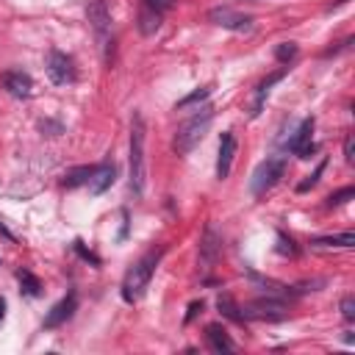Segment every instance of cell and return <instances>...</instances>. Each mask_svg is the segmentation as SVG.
<instances>
[{"instance_id": "cell-1", "label": "cell", "mask_w": 355, "mask_h": 355, "mask_svg": "<svg viewBox=\"0 0 355 355\" xmlns=\"http://www.w3.org/2000/svg\"><path fill=\"white\" fill-rule=\"evenodd\" d=\"M161 255H164V247H155V250L144 252V255L125 272V280H122V300H125V302L141 300V294L147 291L150 277H153V272H155Z\"/></svg>"}, {"instance_id": "cell-2", "label": "cell", "mask_w": 355, "mask_h": 355, "mask_svg": "<svg viewBox=\"0 0 355 355\" xmlns=\"http://www.w3.org/2000/svg\"><path fill=\"white\" fill-rule=\"evenodd\" d=\"M211 122H214V108H211V105H200V108H197V114H194V116H189V119L178 128L175 141H172L175 153H178V155L191 153V150L200 144V139L208 133Z\"/></svg>"}, {"instance_id": "cell-3", "label": "cell", "mask_w": 355, "mask_h": 355, "mask_svg": "<svg viewBox=\"0 0 355 355\" xmlns=\"http://www.w3.org/2000/svg\"><path fill=\"white\" fill-rule=\"evenodd\" d=\"M130 191L136 197L144 194V119L133 114L130 122Z\"/></svg>"}, {"instance_id": "cell-4", "label": "cell", "mask_w": 355, "mask_h": 355, "mask_svg": "<svg viewBox=\"0 0 355 355\" xmlns=\"http://www.w3.org/2000/svg\"><path fill=\"white\" fill-rule=\"evenodd\" d=\"M283 172H286V158H283V155H266V158L255 166V172H252V178H250V191H252V194L269 191V189L283 178Z\"/></svg>"}, {"instance_id": "cell-5", "label": "cell", "mask_w": 355, "mask_h": 355, "mask_svg": "<svg viewBox=\"0 0 355 355\" xmlns=\"http://www.w3.org/2000/svg\"><path fill=\"white\" fill-rule=\"evenodd\" d=\"M241 316L244 322L247 319H255V322H280L288 316V308L277 300V297H258L252 302H247L241 308Z\"/></svg>"}, {"instance_id": "cell-6", "label": "cell", "mask_w": 355, "mask_h": 355, "mask_svg": "<svg viewBox=\"0 0 355 355\" xmlns=\"http://www.w3.org/2000/svg\"><path fill=\"white\" fill-rule=\"evenodd\" d=\"M44 69H47V78H50L55 86H67V83L75 80V61H72L67 53H61V50H50V53H47Z\"/></svg>"}, {"instance_id": "cell-7", "label": "cell", "mask_w": 355, "mask_h": 355, "mask_svg": "<svg viewBox=\"0 0 355 355\" xmlns=\"http://www.w3.org/2000/svg\"><path fill=\"white\" fill-rule=\"evenodd\" d=\"M208 19L214 22V25H219V28H227V31H252V17H247V14H239V11H233V8H227V6H216V8H211L208 11Z\"/></svg>"}, {"instance_id": "cell-8", "label": "cell", "mask_w": 355, "mask_h": 355, "mask_svg": "<svg viewBox=\"0 0 355 355\" xmlns=\"http://www.w3.org/2000/svg\"><path fill=\"white\" fill-rule=\"evenodd\" d=\"M86 17H89V25L94 28L97 39L103 44H108V33H111V11L105 6V0H89L86 3Z\"/></svg>"}, {"instance_id": "cell-9", "label": "cell", "mask_w": 355, "mask_h": 355, "mask_svg": "<svg viewBox=\"0 0 355 355\" xmlns=\"http://www.w3.org/2000/svg\"><path fill=\"white\" fill-rule=\"evenodd\" d=\"M219 252H222V236H219V230L214 225H205L202 239H200V255H197L200 258V266L208 272L216 263Z\"/></svg>"}, {"instance_id": "cell-10", "label": "cell", "mask_w": 355, "mask_h": 355, "mask_svg": "<svg viewBox=\"0 0 355 355\" xmlns=\"http://www.w3.org/2000/svg\"><path fill=\"white\" fill-rule=\"evenodd\" d=\"M75 311H78V294H75V291H69L67 297H61V300L47 311V316H44L42 327H44V330L61 327L67 319H72V313H75Z\"/></svg>"}, {"instance_id": "cell-11", "label": "cell", "mask_w": 355, "mask_h": 355, "mask_svg": "<svg viewBox=\"0 0 355 355\" xmlns=\"http://www.w3.org/2000/svg\"><path fill=\"white\" fill-rule=\"evenodd\" d=\"M0 80H3V89H6L11 97L25 100V97L33 94V78H31L28 72H22V69H8V72L0 75Z\"/></svg>"}, {"instance_id": "cell-12", "label": "cell", "mask_w": 355, "mask_h": 355, "mask_svg": "<svg viewBox=\"0 0 355 355\" xmlns=\"http://www.w3.org/2000/svg\"><path fill=\"white\" fill-rule=\"evenodd\" d=\"M233 155H236V136L230 130H225L222 139H219V155H216V178L219 180H225L230 175Z\"/></svg>"}, {"instance_id": "cell-13", "label": "cell", "mask_w": 355, "mask_h": 355, "mask_svg": "<svg viewBox=\"0 0 355 355\" xmlns=\"http://www.w3.org/2000/svg\"><path fill=\"white\" fill-rule=\"evenodd\" d=\"M311 247L313 250H352L355 247V233H349V230H344V233H336V236H316L313 241H311Z\"/></svg>"}, {"instance_id": "cell-14", "label": "cell", "mask_w": 355, "mask_h": 355, "mask_svg": "<svg viewBox=\"0 0 355 355\" xmlns=\"http://www.w3.org/2000/svg\"><path fill=\"white\" fill-rule=\"evenodd\" d=\"M311 133H313V116H305V119L300 122V128L294 130V136L286 141V147H288L294 155H300L305 147H311Z\"/></svg>"}, {"instance_id": "cell-15", "label": "cell", "mask_w": 355, "mask_h": 355, "mask_svg": "<svg viewBox=\"0 0 355 355\" xmlns=\"http://www.w3.org/2000/svg\"><path fill=\"white\" fill-rule=\"evenodd\" d=\"M114 178H116V166L114 164H100L97 169H94V175L89 178V191L97 197V194H103L111 183H114Z\"/></svg>"}, {"instance_id": "cell-16", "label": "cell", "mask_w": 355, "mask_h": 355, "mask_svg": "<svg viewBox=\"0 0 355 355\" xmlns=\"http://www.w3.org/2000/svg\"><path fill=\"white\" fill-rule=\"evenodd\" d=\"M205 338H208V347H211L214 352H233V349H236L233 338L227 336V330H225L222 324H208V327H205Z\"/></svg>"}, {"instance_id": "cell-17", "label": "cell", "mask_w": 355, "mask_h": 355, "mask_svg": "<svg viewBox=\"0 0 355 355\" xmlns=\"http://www.w3.org/2000/svg\"><path fill=\"white\" fill-rule=\"evenodd\" d=\"M286 69L288 67H283V69H277V72H272L266 80H261L258 83V89H255V100H252V108H250V116L255 119L258 114H261V108H263V100H266V94H269V89L277 83V80H283V75H286Z\"/></svg>"}, {"instance_id": "cell-18", "label": "cell", "mask_w": 355, "mask_h": 355, "mask_svg": "<svg viewBox=\"0 0 355 355\" xmlns=\"http://www.w3.org/2000/svg\"><path fill=\"white\" fill-rule=\"evenodd\" d=\"M161 19H164V14H158V11L147 8V6H139L136 22H139V33H141V36H153V33L161 28Z\"/></svg>"}, {"instance_id": "cell-19", "label": "cell", "mask_w": 355, "mask_h": 355, "mask_svg": "<svg viewBox=\"0 0 355 355\" xmlns=\"http://www.w3.org/2000/svg\"><path fill=\"white\" fill-rule=\"evenodd\" d=\"M94 169H97V166H92V164H83V166H72V169H67V172H64L61 183H64L67 189H78V186L89 183V178L94 175Z\"/></svg>"}, {"instance_id": "cell-20", "label": "cell", "mask_w": 355, "mask_h": 355, "mask_svg": "<svg viewBox=\"0 0 355 355\" xmlns=\"http://www.w3.org/2000/svg\"><path fill=\"white\" fill-rule=\"evenodd\" d=\"M216 308H219V313H222L225 319H230V322H236V324H244L241 308L236 305V300H233L230 294H219V297H216Z\"/></svg>"}, {"instance_id": "cell-21", "label": "cell", "mask_w": 355, "mask_h": 355, "mask_svg": "<svg viewBox=\"0 0 355 355\" xmlns=\"http://www.w3.org/2000/svg\"><path fill=\"white\" fill-rule=\"evenodd\" d=\"M17 280H19V291L25 294V297H39L42 294V283H39V277L36 275H31L28 269H17Z\"/></svg>"}, {"instance_id": "cell-22", "label": "cell", "mask_w": 355, "mask_h": 355, "mask_svg": "<svg viewBox=\"0 0 355 355\" xmlns=\"http://www.w3.org/2000/svg\"><path fill=\"white\" fill-rule=\"evenodd\" d=\"M208 94H211V86H200V89H194L191 94H186L183 100H178V103H175V111H183V108H189V105H197V103H202Z\"/></svg>"}, {"instance_id": "cell-23", "label": "cell", "mask_w": 355, "mask_h": 355, "mask_svg": "<svg viewBox=\"0 0 355 355\" xmlns=\"http://www.w3.org/2000/svg\"><path fill=\"white\" fill-rule=\"evenodd\" d=\"M294 55H297V44H294V42H280V44L275 47V58H277L280 64H288Z\"/></svg>"}, {"instance_id": "cell-24", "label": "cell", "mask_w": 355, "mask_h": 355, "mask_svg": "<svg viewBox=\"0 0 355 355\" xmlns=\"http://www.w3.org/2000/svg\"><path fill=\"white\" fill-rule=\"evenodd\" d=\"M324 166H327V161H319V166L305 178V180H300L297 183V191H308V189H313L316 183H319V178H322V172H324Z\"/></svg>"}, {"instance_id": "cell-25", "label": "cell", "mask_w": 355, "mask_h": 355, "mask_svg": "<svg viewBox=\"0 0 355 355\" xmlns=\"http://www.w3.org/2000/svg\"><path fill=\"white\" fill-rule=\"evenodd\" d=\"M352 197H355V189H352V186H344V189H338L336 194L327 197V205H330V208H333V205H344V202H349Z\"/></svg>"}, {"instance_id": "cell-26", "label": "cell", "mask_w": 355, "mask_h": 355, "mask_svg": "<svg viewBox=\"0 0 355 355\" xmlns=\"http://www.w3.org/2000/svg\"><path fill=\"white\" fill-rule=\"evenodd\" d=\"M277 252L280 255H297V244L291 236H286L283 230H277Z\"/></svg>"}, {"instance_id": "cell-27", "label": "cell", "mask_w": 355, "mask_h": 355, "mask_svg": "<svg viewBox=\"0 0 355 355\" xmlns=\"http://www.w3.org/2000/svg\"><path fill=\"white\" fill-rule=\"evenodd\" d=\"M72 247H75V252H78V255H80V258H83V261H89V263H92V266H100V258H97V255H94V252H92V250H86V247H83V241H80V239H75V244H72Z\"/></svg>"}, {"instance_id": "cell-28", "label": "cell", "mask_w": 355, "mask_h": 355, "mask_svg": "<svg viewBox=\"0 0 355 355\" xmlns=\"http://www.w3.org/2000/svg\"><path fill=\"white\" fill-rule=\"evenodd\" d=\"M141 6L158 11V14H166L169 8H175V0H141Z\"/></svg>"}, {"instance_id": "cell-29", "label": "cell", "mask_w": 355, "mask_h": 355, "mask_svg": "<svg viewBox=\"0 0 355 355\" xmlns=\"http://www.w3.org/2000/svg\"><path fill=\"white\" fill-rule=\"evenodd\" d=\"M341 316H344L347 322H352V319H355V297H349V294H347V297L341 300Z\"/></svg>"}, {"instance_id": "cell-30", "label": "cell", "mask_w": 355, "mask_h": 355, "mask_svg": "<svg viewBox=\"0 0 355 355\" xmlns=\"http://www.w3.org/2000/svg\"><path fill=\"white\" fill-rule=\"evenodd\" d=\"M202 308H205V302H202V300H194V302H189V311H186V316H183V324H191Z\"/></svg>"}, {"instance_id": "cell-31", "label": "cell", "mask_w": 355, "mask_h": 355, "mask_svg": "<svg viewBox=\"0 0 355 355\" xmlns=\"http://www.w3.org/2000/svg\"><path fill=\"white\" fill-rule=\"evenodd\" d=\"M344 158H347L349 164L355 161V136H352V133L344 136Z\"/></svg>"}, {"instance_id": "cell-32", "label": "cell", "mask_w": 355, "mask_h": 355, "mask_svg": "<svg viewBox=\"0 0 355 355\" xmlns=\"http://www.w3.org/2000/svg\"><path fill=\"white\" fill-rule=\"evenodd\" d=\"M0 236H6L8 241H17V236H14V233H11V230H8L6 225H3V219H0Z\"/></svg>"}, {"instance_id": "cell-33", "label": "cell", "mask_w": 355, "mask_h": 355, "mask_svg": "<svg viewBox=\"0 0 355 355\" xmlns=\"http://www.w3.org/2000/svg\"><path fill=\"white\" fill-rule=\"evenodd\" d=\"M3 316H6V300L0 297V322H3Z\"/></svg>"}]
</instances>
